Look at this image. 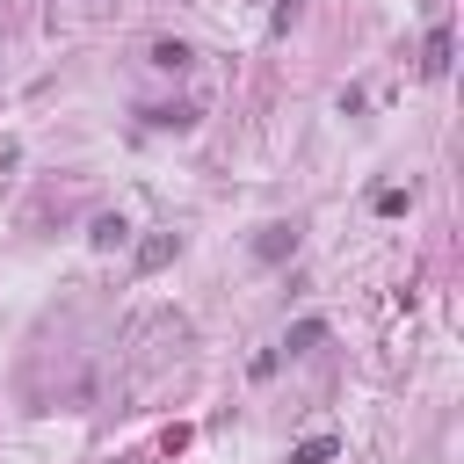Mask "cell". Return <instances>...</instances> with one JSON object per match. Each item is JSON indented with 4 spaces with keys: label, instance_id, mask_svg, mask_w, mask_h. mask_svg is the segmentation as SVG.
Segmentation results:
<instances>
[{
    "label": "cell",
    "instance_id": "cell-1",
    "mask_svg": "<svg viewBox=\"0 0 464 464\" xmlns=\"http://www.w3.org/2000/svg\"><path fill=\"white\" fill-rule=\"evenodd\" d=\"M420 72H428V80H442V72H450V29H435V36H428V51H420Z\"/></svg>",
    "mask_w": 464,
    "mask_h": 464
},
{
    "label": "cell",
    "instance_id": "cell-2",
    "mask_svg": "<svg viewBox=\"0 0 464 464\" xmlns=\"http://www.w3.org/2000/svg\"><path fill=\"white\" fill-rule=\"evenodd\" d=\"M188 58H196V51H188L181 36H160V44H152V65H167V72H181Z\"/></svg>",
    "mask_w": 464,
    "mask_h": 464
},
{
    "label": "cell",
    "instance_id": "cell-3",
    "mask_svg": "<svg viewBox=\"0 0 464 464\" xmlns=\"http://www.w3.org/2000/svg\"><path fill=\"white\" fill-rule=\"evenodd\" d=\"M87 239L109 254V246H123V239H130V225H123V218H94V225H87Z\"/></svg>",
    "mask_w": 464,
    "mask_h": 464
},
{
    "label": "cell",
    "instance_id": "cell-4",
    "mask_svg": "<svg viewBox=\"0 0 464 464\" xmlns=\"http://www.w3.org/2000/svg\"><path fill=\"white\" fill-rule=\"evenodd\" d=\"M290 239H297L290 225H268V232L254 239V254H261V261H283V254H290Z\"/></svg>",
    "mask_w": 464,
    "mask_h": 464
},
{
    "label": "cell",
    "instance_id": "cell-5",
    "mask_svg": "<svg viewBox=\"0 0 464 464\" xmlns=\"http://www.w3.org/2000/svg\"><path fill=\"white\" fill-rule=\"evenodd\" d=\"M334 450H341V442H334V435H304V442H297V450H290V464H326V457H334Z\"/></svg>",
    "mask_w": 464,
    "mask_h": 464
},
{
    "label": "cell",
    "instance_id": "cell-6",
    "mask_svg": "<svg viewBox=\"0 0 464 464\" xmlns=\"http://www.w3.org/2000/svg\"><path fill=\"white\" fill-rule=\"evenodd\" d=\"M312 341H326V319H297V326H290V341H283V348H312Z\"/></svg>",
    "mask_w": 464,
    "mask_h": 464
},
{
    "label": "cell",
    "instance_id": "cell-7",
    "mask_svg": "<svg viewBox=\"0 0 464 464\" xmlns=\"http://www.w3.org/2000/svg\"><path fill=\"white\" fill-rule=\"evenodd\" d=\"M167 254H174V239H145V246H138V268H160Z\"/></svg>",
    "mask_w": 464,
    "mask_h": 464
}]
</instances>
